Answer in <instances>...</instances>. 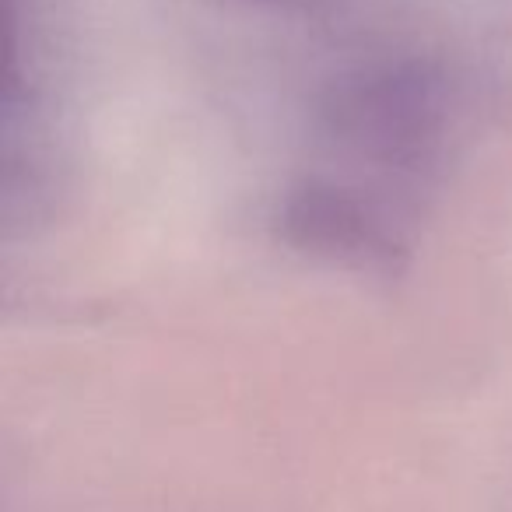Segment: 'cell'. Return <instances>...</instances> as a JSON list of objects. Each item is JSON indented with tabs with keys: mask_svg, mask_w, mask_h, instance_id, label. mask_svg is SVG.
<instances>
[{
	"mask_svg": "<svg viewBox=\"0 0 512 512\" xmlns=\"http://www.w3.org/2000/svg\"><path fill=\"white\" fill-rule=\"evenodd\" d=\"M249 4H274V8H281V4H299V0H249Z\"/></svg>",
	"mask_w": 512,
	"mask_h": 512,
	"instance_id": "3957f363",
	"label": "cell"
},
{
	"mask_svg": "<svg viewBox=\"0 0 512 512\" xmlns=\"http://www.w3.org/2000/svg\"><path fill=\"white\" fill-rule=\"evenodd\" d=\"M285 235L306 253L362 271H390L400 256V242L376 207L365 204L355 190L316 179L288 197Z\"/></svg>",
	"mask_w": 512,
	"mask_h": 512,
	"instance_id": "7a4b0ae2",
	"label": "cell"
},
{
	"mask_svg": "<svg viewBox=\"0 0 512 512\" xmlns=\"http://www.w3.org/2000/svg\"><path fill=\"white\" fill-rule=\"evenodd\" d=\"M341 148L393 172H418L435 155L446 123L442 85L421 64H386L341 78L323 106Z\"/></svg>",
	"mask_w": 512,
	"mask_h": 512,
	"instance_id": "6da1fadb",
	"label": "cell"
}]
</instances>
